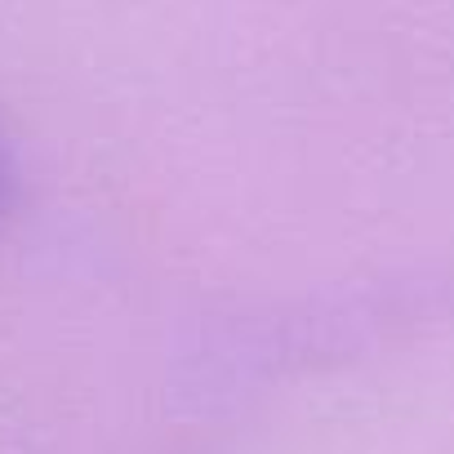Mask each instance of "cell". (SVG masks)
<instances>
[{
	"instance_id": "cell-1",
	"label": "cell",
	"mask_w": 454,
	"mask_h": 454,
	"mask_svg": "<svg viewBox=\"0 0 454 454\" xmlns=\"http://www.w3.org/2000/svg\"><path fill=\"white\" fill-rule=\"evenodd\" d=\"M10 205H14V160H10L5 138H0V218L10 214Z\"/></svg>"
}]
</instances>
